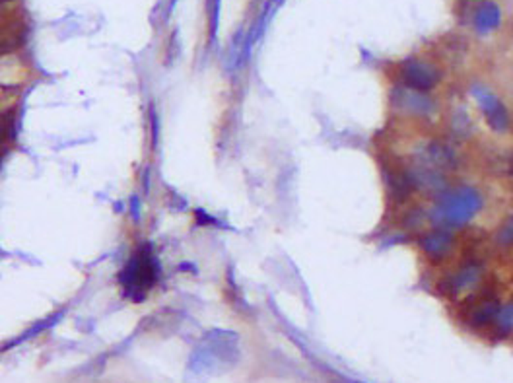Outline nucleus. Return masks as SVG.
Listing matches in <instances>:
<instances>
[{"label":"nucleus","mask_w":513,"mask_h":383,"mask_svg":"<svg viewBox=\"0 0 513 383\" xmlns=\"http://www.w3.org/2000/svg\"><path fill=\"white\" fill-rule=\"evenodd\" d=\"M482 204L484 199L478 189L461 185L438 195V201L431 208V220L438 224V227H461L477 218L482 210Z\"/></svg>","instance_id":"f257e3e1"},{"label":"nucleus","mask_w":513,"mask_h":383,"mask_svg":"<svg viewBox=\"0 0 513 383\" xmlns=\"http://www.w3.org/2000/svg\"><path fill=\"white\" fill-rule=\"evenodd\" d=\"M158 278H160V263L154 247L150 243H142L123 267L119 273V284L127 298L140 301L155 286Z\"/></svg>","instance_id":"f03ea898"},{"label":"nucleus","mask_w":513,"mask_h":383,"mask_svg":"<svg viewBox=\"0 0 513 383\" xmlns=\"http://www.w3.org/2000/svg\"><path fill=\"white\" fill-rule=\"evenodd\" d=\"M238 360V338L226 331H214L208 335L206 343L199 347L191 356V370L197 373L214 371L216 366L222 364H234Z\"/></svg>","instance_id":"7ed1b4c3"},{"label":"nucleus","mask_w":513,"mask_h":383,"mask_svg":"<svg viewBox=\"0 0 513 383\" xmlns=\"http://www.w3.org/2000/svg\"><path fill=\"white\" fill-rule=\"evenodd\" d=\"M471 94L477 99L478 108L482 109L488 127L494 132H505L510 129V113L501 99L490 88L484 84H475L471 88Z\"/></svg>","instance_id":"20e7f679"},{"label":"nucleus","mask_w":513,"mask_h":383,"mask_svg":"<svg viewBox=\"0 0 513 383\" xmlns=\"http://www.w3.org/2000/svg\"><path fill=\"white\" fill-rule=\"evenodd\" d=\"M399 80L401 84L416 90V92H430L440 82V72L428 62L410 59L401 64L399 69Z\"/></svg>","instance_id":"39448f33"},{"label":"nucleus","mask_w":513,"mask_h":383,"mask_svg":"<svg viewBox=\"0 0 513 383\" xmlns=\"http://www.w3.org/2000/svg\"><path fill=\"white\" fill-rule=\"evenodd\" d=\"M420 249L431 263H442L453 253L455 238L447 227H434L420 236Z\"/></svg>","instance_id":"423d86ee"},{"label":"nucleus","mask_w":513,"mask_h":383,"mask_svg":"<svg viewBox=\"0 0 513 383\" xmlns=\"http://www.w3.org/2000/svg\"><path fill=\"white\" fill-rule=\"evenodd\" d=\"M482 275H484L482 264L477 263V261H468V263L461 264L453 275L447 276V280L443 282L442 288L447 294H451V296L463 294V292H471V290H475L480 284Z\"/></svg>","instance_id":"0eeeda50"},{"label":"nucleus","mask_w":513,"mask_h":383,"mask_svg":"<svg viewBox=\"0 0 513 383\" xmlns=\"http://www.w3.org/2000/svg\"><path fill=\"white\" fill-rule=\"evenodd\" d=\"M395 103L399 108L406 111V113H414V115H430L434 111V103L430 97L424 96V92H416L410 88H403V90H395Z\"/></svg>","instance_id":"6e6552de"},{"label":"nucleus","mask_w":513,"mask_h":383,"mask_svg":"<svg viewBox=\"0 0 513 383\" xmlns=\"http://www.w3.org/2000/svg\"><path fill=\"white\" fill-rule=\"evenodd\" d=\"M477 304L473 306V310L468 313V323L473 327H484V325L494 323L496 313L500 310V301L496 296H484V298L475 299Z\"/></svg>","instance_id":"1a4fd4ad"},{"label":"nucleus","mask_w":513,"mask_h":383,"mask_svg":"<svg viewBox=\"0 0 513 383\" xmlns=\"http://www.w3.org/2000/svg\"><path fill=\"white\" fill-rule=\"evenodd\" d=\"M500 8L494 2H480L473 14V25L478 34H488L500 25Z\"/></svg>","instance_id":"9d476101"},{"label":"nucleus","mask_w":513,"mask_h":383,"mask_svg":"<svg viewBox=\"0 0 513 383\" xmlns=\"http://www.w3.org/2000/svg\"><path fill=\"white\" fill-rule=\"evenodd\" d=\"M496 333L498 335H510L513 331V301L508 306H500V310L496 313Z\"/></svg>","instance_id":"9b49d317"},{"label":"nucleus","mask_w":513,"mask_h":383,"mask_svg":"<svg viewBox=\"0 0 513 383\" xmlns=\"http://www.w3.org/2000/svg\"><path fill=\"white\" fill-rule=\"evenodd\" d=\"M496 243L501 247H512L513 245V216H510L496 234Z\"/></svg>","instance_id":"f8f14e48"},{"label":"nucleus","mask_w":513,"mask_h":383,"mask_svg":"<svg viewBox=\"0 0 513 383\" xmlns=\"http://www.w3.org/2000/svg\"><path fill=\"white\" fill-rule=\"evenodd\" d=\"M6 2H10V0H0V4H6Z\"/></svg>","instance_id":"ddd939ff"}]
</instances>
